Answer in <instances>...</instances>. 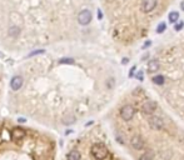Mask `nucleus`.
Masks as SVG:
<instances>
[{"label": "nucleus", "instance_id": "obj_1", "mask_svg": "<svg viewBox=\"0 0 184 160\" xmlns=\"http://www.w3.org/2000/svg\"><path fill=\"white\" fill-rule=\"evenodd\" d=\"M91 155L97 160H105L108 156V148L101 143H97L91 146Z\"/></svg>", "mask_w": 184, "mask_h": 160}, {"label": "nucleus", "instance_id": "obj_2", "mask_svg": "<svg viewBox=\"0 0 184 160\" xmlns=\"http://www.w3.org/2000/svg\"><path fill=\"white\" fill-rule=\"evenodd\" d=\"M134 115H135V108L133 105H130V104L124 105L120 109V116L123 118V120H125V121L131 120Z\"/></svg>", "mask_w": 184, "mask_h": 160}, {"label": "nucleus", "instance_id": "obj_3", "mask_svg": "<svg viewBox=\"0 0 184 160\" xmlns=\"http://www.w3.org/2000/svg\"><path fill=\"white\" fill-rule=\"evenodd\" d=\"M78 21L80 25H88L90 21H91V13L90 10L84 9L78 14Z\"/></svg>", "mask_w": 184, "mask_h": 160}, {"label": "nucleus", "instance_id": "obj_4", "mask_svg": "<svg viewBox=\"0 0 184 160\" xmlns=\"http://www.w3.org/2000/svg\"><path fill=\"white\" fill-rule=\"evenodd\" d=\"M157 108H158V104L153 100H149L141 105V111L147 115H153V113L157 110Z\"/></svg>", "mask_w": 184, "mask_h": 160}, {"label": "nucleus", "instance_id": "obj_5", "mask_svg": "<svg viewBox=\"0 0 184 160\" xmlns=\"http://www.w3.org/2000/svg\"><path fill=\"white\" fill-rule=\"evenodd\" d=\"M149 126L152 128V129H154V130H160L164 126V121H163V119L160 118V116L153 115L152 118L149 119Z\"/></svg>", "mask_w": 184, "mask_h": 160}, {"label": "nucleus", "instance_id": "obj_6", "mask_svg": "<svg viewBox=\"0 0 184 160\" xmlns=\"http://www.w3.org/2000/svg\"><path fill=\"white\" fill-rule=\"evenodd\" d=\"M157 4H158L157 0H144V3H143V5H141L143 13L148 14V13L153 12V10L157 8Z\"/></svg>", "mask_w": 184, "mask_h": 160}, {"label": "nucleus", "instance_id": "obj_7", "mask_svg": "<svg viewBox=\"0 0 184 160\" xmlns=\"http://www.w3.org/2000/svg\"><path fill=\"white\" fill-rule=\"evenodd\" d=\"M130 145L135 149V150H140L144 146V140H143V138L139 136V135H134L130 139Z\"/></svg>", "mask_w": 184, "mask_h": 160}, {"label": "nucleus", "instance_id": "obj_8", "mask_svg": "<svg viewBox=\"0 0 184 160\" xmlns=\"http://www.w3.org/2000/svg\"><path fill=\"white\" fill-rule=\"evenodd\" d=\"M23 78L22 77H14L12 79V83H10V87H12L13 90H19L23 87Z\"/></svg>", "mask_w": 184, "mask_h": 160}, {"label": "nucleus", "instance_id": "obj_9", "mask_svg": "<svg viewBox=\"0 0 184 160\" xmlns=\"http://www.w3.org/2000/svg\"><path fill=\"white\" fill-rule=\"evenodd\" d=\"M160 65H159V61L157 59H152L149 63H148V70L150 73H157L159 70Z\"/></svg>", "mask_w": 184, "mask_h": 160}, {"label": "nucleus", "instance_id": "obj_10", "mask_svg": "<svg viewBox=\"0 0 184 160\" xmlns=\"http://www.w3.org/2000/svg\"><path fill=\"white\" fill-rule=\"evenodd\" d=\"M81 155L78 150H71L66 154V160H80Z\"/></svg>", "mask_w": 184, "mask_h": 160}, {"label": "nucleus", "instance_id": "obj_11", "mask_svg": "<svg viewBox=\"0 0 184 160\" xmlns=\"http://www.w3.org/2000/svg\"><path fill=\"white\" fill-rule=\"evenodd\" d=\"M168 19H169V23L177 24L178 20H179V13H178V12H172V13H169Z\"/></svg>", "mask_w": 184, "mask_h": 160}, {"label": "nucleus", "instance_id": "obj_12", "mask_svg": "<svg viewBox=\"0 0 184 160\" xmlns=\"http://www.w3.org/2000/svg\"><path fill=\"white\" fill-rule=\"evenodd\" d=\"M152 81L154 83L155 85H163V84L165 83V78L163 77V75H155V77L152 78Z\"/></svg>", "mask_w": 184, "mask_h": 160}, {"label": "nucleus", "instance_id": "obj_13", "mask_svg": "<svg viewBox=\"0 0 184 160\" xmlns=\"http://www.w3.org/2000/svg\"><path fill=\"white\" fill-rule=\"evenodd\" d=\"M153 159H154V153H153L152 150H147L139 158V160H153Z\"/></svg>", "mask_w": 184, "mask_h": 160}, {"label": "nucleus", "instance_id": "obj_14", "mask_svg": "<svg viewBox=\"0 0 184 160\" xmlns=\"http://www.w3.org/2000/svg\"><path fill=\"white\" fill-rule=\"evenodd\" d=\"M165 30H167V24H165V23H159V24H158V26H157V33H158V34L164 33Z\"/></svg>", "mask_w": 184, "mask_h": 160}, {"label": "nucleus", "instance_id": "obj_15", "mask_svg": "<svg viewBox=\"0 0 184 160\" xmlns=\"http://www.w3.org/2000/svg\"><path fill=\"white\" fill-rule=\"evenodd\" d=\"M74 121H75V116H74V115H69V116H66V118L64 119L63 123H64L65 125H70V124H73Z\"/></svg>", "mask_w": 184, "mask_h": 160}, {"label": "nucleus", "instance_id": "obj_16", "mask_svg": "<svg viewBox=\"0 0 184 160\" xmlns=\"http://www.w3.org/2000/svg\"><path fill=\"white\" fill-rule=\"evenodd\" d=\"M183 28H184V21H179V23H177L175 26H174V29H175L177 31H180Z\"/></svg>", "mask_w": 184, "mask_h": 160}, {"label": "nucleus", "instance_id": "obj_17", "mask_svg": "<svg viewBox=\"0 0 184 160\" xmlns=\"http://www.w3.org/2000/svg\"><path fill=\"white\" fill-rule=\"evenodd\" d=\"M59 63L60 64H74V60L73 59H61V60H59Z\"/></svg>", "mask_w": 184, "mask_h": 160}, {"label": "nucleus", "instance_id": "obj_18", "mask_svg": "<svg viewBox=\"0 0 184 160\" xmlns=\"http://www.w3.org/2000/svg\"><path fill=\"white\" fill-rule=\"evenodd\" d=\"M135 77H137V79H138L139 81H143V79H144V73L140 70V71H138V74H137Z\"/></svg>", "mask_w": 184, "mask_h": 160}, {"label": "nucleus", "instance_id": "obj_19", "mask_svg": "<svg viewBox=\"0 0 184 160\" xmlns=\"http://www.w3.org/2000/svg\"><path fill=\"white\" fill-rule=\"evenodd\" d=\"M135 70H137V66H135V65H133V68H131V69H130V71H129V78L134 77V73H135Z\"/></svg>", "mask_w": 184, "mask_h": 160}, {"label": "nucleus", "instance_id": "obj_20", "mask_svg": "<svg viewBox=\"0 0 184 160\" xmlns=\"http://www.w3.org/2000/svg\"><path fill=\"white\" fill-rule=\"evenodd\" d=\"M42 53H44V50H38V51H33L32 54H29V56H33V55H36V54H42Z\"/></svg>", "mask_w": 184, "mask_h": 160}, {"label": "nucleus", "instance_id": "obj_21", "mask_svg": "<svg viewBox=\"0 0 184 160\" xmlns=\"http://www.w3.org/2000/svg\"><path fill=\"white\" fill-rule=\"evenodd\" d=\"M128 63H129V59H128V58H123V60H121L123 65H125V64H128Z\"/></svg>", "mask_w": 184, "mask_h": 160}, {"label": "nucleus", "instance_id": "obj_22", "mask_svg": "<svg viewBox=\"0 0 184 160\" xmlns=\"http://www.w3.org/2000/svg\"><path fill=\"white\" fill-rule=\"evenodd\" d=\"M150 44H152V41H147L144 45H143V49H147L148 46H150Z\"/></svg>", "mask_w": 184, "mask_h": 160}, {"label": "nucleus", "instance_id": "obj_23", "mask_svg": "<svg viewBox=\"0 0 184 160\" xmlns=\"http://www.w3.org/2000/svg\"><path fill=\"white\" fill-rule=\"evenodd\" d=\"M101 18H103V14H101L100 10H98V19H99V20H101Z\"/></svg>", "mask_w": 184, "mask_h": 160}]
</instances>
